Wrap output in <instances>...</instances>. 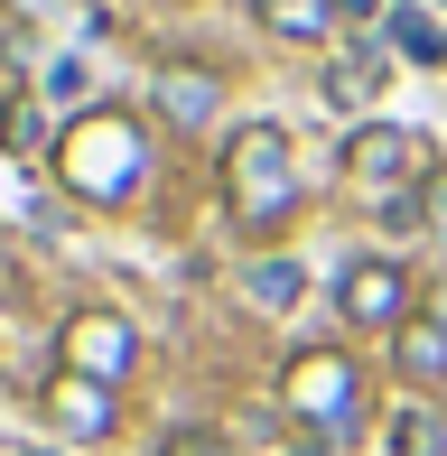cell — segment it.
I'll use <instances>...</instances> for the list:
<instances>
[{
    "mask_svg": "<svg viewBox=\"0 0 447 456\" xmlns=\"http://www.w3.org/2000/svg\"><path fill=\"white\" fill-rule=\"evenodd\" d=\"M419 168H429V150H419L410 131H392V121H363V131L345 140V177H354V186H373V196L410 186Z\"/></svg>",
    "mask_w": 447,
    "mask_h": 456,
    "instance_id": "cell-5",
    "label": "cell"
},
{
    "mask_svg": "<svg viewBox=\"0 0 447 456\" xmlns=\"http://www.w3.org/2000/svg\"><path fill=\"white\" fill-rule=\"evenodd\" d=\"M261 19H271L280 37H327L336 19H354L345 0H261Z\"/></svg>",
    "mask_w": 447,
    "mask_h": 456,
    "instance_id": "cell-9",
    "label": "cell"
},
{
    "mask_svg": "<svg viewBox=\"0 0 447 456\" xmlns=\"http://www.w3.org/2000/svg\"><path fill=\"white\" fill-rule=\"evenodd\" d=\"M131 326L112 317V307H85V317L66 326V372H85V382H121V372H131Z\"/></svg>",
    "mask_w": 447,
    "mask_h": 456,
    "instance_id": "cell-6",
    "label": "cell"
},
{
    "mask_svg": "<svg viewBox=\"0 0 447 456\" xmlns=\"http://www.w3.org/2000/svg\"><path fill=\"white\" fill-rule=\"evenodd\" d=\"M150 112L177 121V131H206V121L224 112V85H215L206 66H187V56H168V66L150 75Z\"/></svg>",
    "mask_w": 447,
    "mask_h": 456,
    "instance_id": "cell-7",
    "label": "cell"
},
{
    "mask_svg": "<svg viewBox=\"0 0 447 456\" xmlns=\"http://www.w3.org/2000/svg\"><path fill=\"white\" fill-rule=\"evenodd\" d=\"M224 196H233V215L252 224V233L271 215H289V140H280L271 121H252V131L224 140Z\"/></svg>",
    "mask_w": 447,
    "mask_h": 456,
    "instance_id": "cell-3",
    "label": "cell"
},
{
    "mask_svg": "<svg viewBox=\"0 0 447 456\" xmlns=\"http://www.w3.org/2000/svg\"><path fill=\"white\" fill-rule=\"evenodd\" d=\"M242 289H252L261 307H289V298H298V271H289V261H252V280H242Z\"/></svg>",
    "mask_w": 447,
    "mask_h": 456,
    "instance_id": "cell-14",
    "label": "cell"
},
{
    "mask_svg": "<svg viewBox=\"0 0 447 456\" xmlns=\"http://www.w3.org/2000/svg\"><path fill=\"white\" fill-rule=\"evenodd\" d=\"M47 419L66 428V438H112V382L56 372V382H47Z\"/></svg>",
    "mask_w": 447,
    "mask_h": 456,
    "instance_id": "cell-8",
    "label": "cell"
},
{
    "mask_svg": "<svg viewBox=\"0 0 447 456\" xmlns=\"http://www.w3.org/2000/svg\"><path fill=\"white\" fill-rule=\"evenodd\" d=\"M392 37H401V56H419V66H447V28L429 10H392Z\"/></svg>",
    "mask_w": 447,
    "mask_h": 456,
    "instance_id": "cell-11",
    "label": "cell"
},
{
    "mask_svg": "<svg viewBox=\"0 0 447 456\" xmlns=\"http://www.w3.org/2000/svg\"><path fill=\"white\" fill-rule=\"evenodd\" d=\"M336 307H345V326H363V336H392V326L410 317V271H401V261H345Z\"/></svg>",
    "mask_w": 447,
    "mask_h": 456,
    "instance_id": "cell-4",
    "label": "cell"
},
{
    "mask_svg": "<svg viewBox=\"0 0 447 456\" xmlns=\"http://www.w3.org/2000/svg\"><path fill=\"white\" fill-rule=\"evenodd\" d=\"M280 410H289L317 447L354 438L363 428V372H354V354H345V345H298V354L280 363Z\"/></svg>",
    "mask_w": 447,
    "mask_h": 456,
    "instance_id": "cell-1",
    "label": "cell"
},
{
    "mask_svg": "<svg viewBox=\"0 0 447 456\" xmlns=\"http://www.w3.org/2000/svg\"><path fill=\"white\" fill-rule=\"evenodd\" d=\"M56 177H66L75 196H93V205H121L150 177V150H140V131L121 112H75L66 131H56Z\"/></svg>",
    "mask_w": 447,
    "mask_h": 456,
    "instance_id": "cell-2",
    "label": "cell"
},
{
    "mask_svg": "<svg viewBox=\"0 0 447 456\" xmlns=\"http://www.w3.org/2000/svg\"><path fill=\"white\" fill-rule=\"evenodd\" d=\"M158 456H242V447L224 438V428H177V438L158 447Z\"/></svg>",
    "mask_w": 447,
    "mask_h": 456,
    "instance_id": "cell-15",
    "label": "cell"
},
{
    "mask_svg": "<svg viewBox=\"0 0 447 456\" xmlns=\"http://www.w3.org/2000/svg\"><path fill=\"white\" fill-rule=\"evenodd\" d=\"M373 94H382V56H345V66H327V102L354 112V102H373Z\"/></svg>",
    "mask_w": 447,
    "mask_h": 456,
    "instance_id": "cell-12",
    "label": "cell"
},
{
    "mask_svg": "<svg viewBox=\"0 0 447 456\" xmlns=\"http://www.w3.org/2000/svg\"><path fill=\"white\" fill-rule=\"evenodd\" d=\"M401 372H410V382H447V326H401Z\"/></svg>",
    "mask_w": 447,
    "mask_h": 456,
    "instance_id": "cell-10",
    "label": "cell"
},
{
    "mask_svg": "<svg viewBox=\"0 0 447 456\" xmlns=\"http://www.w3.org/2000/svg\"><path fill=\"white\" fill-rule=\"evenodd\" d=\"M392 447H401V456H447V419H438V410H401Z\"/></svg>",
    "mask_w": 447,
    "mask_h": 456,
    "instance_id": "cell-13",
    "label": "cell"
}]
</instances>
